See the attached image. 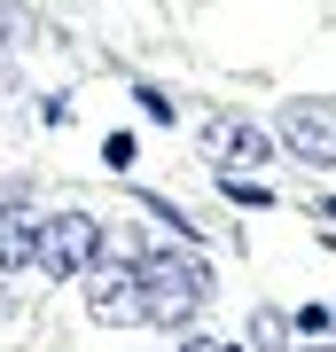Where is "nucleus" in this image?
<instances>
[{
  "mask_svg": "<svg viewBox=\"0 0 336 352\" xmlns=\"http://www.w3.org/2000/svg\"><path fill=\"white\" fill-rule=\"evenodd\" d=\"M24 266H39V212L32 196H0V274H24Z\"/></svg>",
  "mask_w": 336,
  "mask_h": 352,
  "instance_id": "39448f33",
  "label": "nucleus"
},
{
  "mask_svg": "<svg viewBox=\"0 0 336 352\" xmlns=\"http://www.w3.org/2000/svg\"><path fill=\"white\" fill-rule=\"evenodd\" d=\"M203 149H212V164H266L274 141L250 126V118H212V126H203Z\"/></svg>",
  "mask_w": 336,
  "mask_h": 352,
  "instance_id": "423d86ee",
  "label": "nucleus"
},
{
  "mask_svg": "<svg viewBox=\"0 0 336 352\" xmlns=\"http://www.w3.org/2000/svg\"><path fill=\"white\" fill-rule=\"evenodd\" d=\"M133 102H141V118H149V126H172V118H180V102L164 94V87H141Z\"/></svg>",
  "mask_w": 336,
  "mask_h": 352,
  "instance_id": "1a4fd4ad",
  "label": "nucleus"
},
{
  "mask_svg": "<svg viewBox=\"0 0 336 352\" xmlns=\"http://www.w3.org/2000/svg\"><path fill=\"white\" fill-rule=\"evenodd\" d=\"M102 164H110V173H125V164H133V133H110V141H102Z\"/></svg>",
  "mask_w": 336,
  "mask_h": 352,
  "instance_id": "9d476101",
  "label": "nucleus"
},
{
  "mask_svg": "<svg viewBox=\"0 0 336 352\" xmlns=\"http://www.w3.org/2000/svg\"><path fill=\"white\" fill-rule=\"evenodd\" d=\"M87 314H94L102 329H133V321H141V274L117 266V258H102L94 274H87Z\"/></svg>",
  "mask_w": 336,
  "mask_h": 352,
  "instance_id": "20e7f679",
  "label": "nucleus"
},
{
  "mask_svg": "<svg viewBox=\"0 0 336 352\" xmlns=\"http://www.w3.org/2000/svg\"><path fill=\"white\" fill-rule=\"evenodd\" d=\"M313 352H336V344H313Z\"/></svg>",
  "mask_w": 336,
  "mask_h": 352,
  "instance_id": "2eb2a0df",
  "label": "nucleus"
},
{
  "mask_svg": "<svg viewBox=\"0 0 336 352\" xmlns=\"http://www.w3.org/2000/svg\"><path fill=\"white\" fill-rule=\"evenodd\" d=\"M94 266H102V219L94 212H39V274L87 282Z\"/></svg>",
  "mask_w": 336,
  "mask_h": 352,
  "instance_id": "f03ea898",
  "label": "nucleus"
},
{
  "mask_svg": "<svg viewBox=\"0 0 336 352\" xmlns=\"http://www.w3.org/2000/svg\"><path fill=\"white\" fill-rule=\"evenodd\" d=\"M180 352H219V344H203V337H196V344H180Z\"/></svg>",
  "mask_w": 336,
  "mask_h": 352,
  "instance_id": "9b49d317",
  "label": "nucleus"
},
{
  "mask_svg": "<svg viewBox=\"0 0 336 352\" xmlns=\"http://www.w3.org/2000/svg\"><path fill=\"white\" fill-rule=\"evenodd\" d=\"M219 196L243 204V212H266V204H274V188H266V180H235V173H219Z\"/></svg>",
  "mask_w": 336,
  "mask_h": 352,
  "instance_id": "0eeeda50",
  "label": "nucleus"
},
{
  "mask_svg": "<svg viewBox=\"0 0 336 352\" xmlns=\"http://www.w3.org/2000/svg\"><path fill=\"white\" fill-rule=\"evenodd\" d=\"M219 352H250V344H219Z\"/></svg>",
  "mask_w": 336,
  "mask_h": 352,
  "instance_id": "4468645a",
  "label": "nucleus"
},
{
  "mask_svg": "<svg viewBox=\"0 0 336 352\" xmlns=\"http://www.w3.org/2000/svg\"><path fill=\"white\" fill-rule=\"evenodd\" d=\"M0 55H8V16H0Z\"/></svg>",
  "mask_w": 336,
  "mask_h": 352,
  "instance_id": "f8f14e48",
  "label": "nucleus"
},
{
  "mask_svg": "<svg viewBox=\"0 0 336 352\" xmlns=\"http://www.w3.org/2000/svg\"><path fill=\"white\" fill-rule=\"evenodd\" d=\"M321 212H328V219H336V196H321Z\"/></svg>",
  "mask_w": 336,
  "mask_h": 352,
  "instance_id": "ddd939ff",
  "label": "nucleus"
},
{
  "mask_svg": "<svg viewBox=\"0 0 336 352\" xmlns=\"http://www.w3.org/2000/svg\"><path fill=\"white\" fill-rule=\"evenodd\" d=\"M274 133L298 164H336V102H282Z\"/></svg>",
  "mask_w": 336,
  "mask_h": 352,
  "instance_id": "7ed1b4c3",
  "label": "nucleus"
},
{
  "mask_svg": "<svg viewBox=\"0 0 336 352\" xmlns=\"http://www.w3.org/2000/svg\"><path fill=\"white\" fill-rule=\"evenodd\" d=\"M250 344H258V352H282V344H289V321L274 314V305H266V314H250Z\"/></svg>",
  "mask_w": 336,
  "mask_h": 352,
  "instance_id": "6e6552de",
  "label": "nucleus"
},
{
  "mask_svg": "<svg viewBox=\"0 0 336 352\" xmlns=\"http://www.w3.org/2000/svg\"><path fill=\"white\" fill-rule=\"evenodd\" d=\"M133 274H141V321H157V329H188L212 305V266L196 251H149V258H133Z\"/></svg>",
  "mask_w": 336,
  "mask_h": 352,
  "instance_id": "f257e3e1",
  "label": "nucleus"
}]
</instances>
